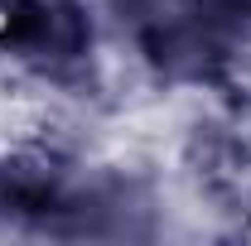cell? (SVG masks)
Here are the masks:
<instances>
[{
  "mask_svg": "<svg viewBox=\"0 0 251 246\" xmlns=\"http://www.w3.org/2000/svg\"><path fill=\"white\" fill-rule=\"evenodd\" d=\"M10 25H15V10H10V0H0V39L10 34Z\"/></svg>",
  "mask_w": 251,
  "mask_h": 246,
  "instance_id": "obj_1",
  "label": "cell"
}]
</instances>
